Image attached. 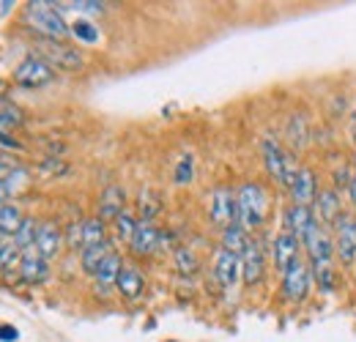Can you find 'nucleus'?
I'll return each instance as SVG.
<instances>
[{"mask_svg": "<svg viewBox=\"0 0 356 342\" xmlns=\"http://www.w3.org/2000/svg\"><path fill=\"white\" fill-rule=\"evenodd\" d=\"M236 206H238V225L252 236L258 227H264L271 211V200H268V192L255 184V181H247L236 189Z\"/></svg>", "mask_w": 356, "mask_h": 342, "instance_id": "nucleus-1", "label": "nucleus"}, {"mask_svg": "<svg viewBox=\"0 0 356 342\" xmlns=\"http://www.w3.org/2000/svg\"><path fill=\"white\" fill-rule=\"evenodd\" d=\"M25 22L42 36L52 42H63L66 36H72V25H66L58 3H47V0H31L25 6Z\"/></svg>", "mask_w": 356, "mask_h": 342, "instance_id": "nucleus-2", "label": "nucleus"}, {"mask_svg": "<svg viewBox=\"0 0 356 342\" xmlns=\"http://www.w3.org/2000/svg\"><path fill=\"white\" fill-rule=\"evenodd\" d=\"M261 151H264V162H266V170L271 175V181H277L282 189H291V184H293V178L299 175V162H296V156L291 154V151H285L277 140H271L266 137L264 140V145H261Z\"/></svg>", "mask_w": 356, "mask_h": 342, "instance_id": "nucleus-3", "label": "nucleus"}, {"mask_svg": "<svg viewBox=\"0 0 356 342\" xmlns=\"http://www.w3.org/2000/svg\"><path fill=\"white\" fill-rule=\"evenodd\" d=\"M310 291H312V271H310V263L302 257V260H296L282 274V299L291 301V304H302V301H307Z\"/></svg>", "mask_w": 356, "mask_h": 342, "instance_id": "nucleus-4", "label": "nucleus"}, {"mask_svg": "<svg viewBox=\"0 0 356 342\" xmlns=\"http://www.w3.org/2000/svg\"><path fill=\"white\" fill-rule=\"evenodd\" d=\"M332 241H334V257L343 266L356 263V216L346 214L340 216L332 227Z\"/></svg>", "mask_w": 356, "mask_h": 342, "instance_id": "nucleus-5", "label": "nucleus"}, {"mask_svg": "<svg viewBox=\"0 0 356 342\" xmlns=\"http://www.w3.org/2000/svg\"><path fill=\"white\" fill-rule=\"evenodd\" d=\"M209 216L214 222V227H230V225H238V206H236V192L230 186H217L211 192V200H209Z\"/></svg>", "mask_w": 356, "mask_h": 342, "instance_id": "nucleus-6", "label": "nucleus"}, {"mask_svg": "<svg viewBox=\"0 0 356 342\" xmlns=\"http://www.w3.org/2000/svg\"><path fill=\"white\" fill-rule=\"evenodd\" d=\"M39 58L49 63L52 69H63V72H80L83 69V55L63 42H52V39H39Z\"/></svg>", "mask_w": 356, "mask_h": 342, "instance_id": "nucleus-7", "label": "nucleus"}, {"mask_svg": "<svg viewBox=\"0 0 356 342\" xmlns=\"http://www.w3.org/2000/svg\"><path fill=\"white\" fill-rule=\"evenodd\" d=\"M271 260H274L277 274L282 277L296 260H302V241H299L293 233L280 230V233L274 236V241H271Z\"/></svg>", "mask_w": 356, "mask_h": 342, "instance_id": "nucleus-8", "label": "nucleus"}, {"mask_svg": "<svg viewBox=\"0 0 356 342\" xmlns=\"http://www.w3.org/2000/svg\"><path fill=\"white\" fill-rule=\"evenodd\" d=\"M302 250L307 252V263H323V260H334V241H332V230L321 227L318 222H312L310 230L302 238Z\"/></svg>", "mask_w": 356, "mask_h": 342, "instance_id": "nucleus-9", "label": "nucleus"}, {"mask_svg": "<svg viewBox=\"0 0 356 342\" xmlns=\"http://www.w3.org/2000/svg\"><path fill=\"white\" fill-rule=\"evenodd\" d=\"M52 77H55V69L44 63L39 55H31V58H25L17 69H14V83L22 88H42L47 83H52Z\"/></svg>", "mask_w": 356, "mask_h": 342, "instance_id": "nucleus-10", "label": "nucleus"}, {"mask_svg": "<svg viewBox=\"0 0 356 342\" xmlns=\"http://www.w3.org/2000/svg\"><path fill=\"white\" fill-rule=\"evenodd\" d=\"M312 214H315V222H318L321 227L332 230V227H334V222L346 214V211H343L340 192H337L334 186H323V189L318 192L315 203H312Z\"/></svg>", "mask_w": 356, "mask_h": 342, "instance_id": "nucleus-11", "label": "nucleus"}, {"mask_svg": "<svg viewBox=\"0 0 356 342\" xmlns=\"http://www.w3.org/2000/svg\"><path fill=\"white\" fill-rule=\"evenodd\" d=\"M264 277H266V250H264L261 238H250V244L241 255V279H244V285L252 288V285L264 282Z\"/></svg>", "mask_w": 356, "mask_h": 342, "instance_id": "nucleus-12", "label": "nucleus"}, {"mask_svg": "<svg viewBox=\"0 0 356 342\" xmlns=\"http://www.w3.org/2000/svg\"><path fill=\"white\" fill-rule=\"evenodd\" d=\"M162 244V233L154 222H145L140 219L137 222V230H134L132 241H129V250H132L134 257H151Z\"/></svg>", "mask_w": 356, "mask_h": 342, "instance_id": "nucleus-13", "label": "nucleus"}, {"mask_svg": "<svg viewBox=\"0 0 356 342\" xmlns=\"http://www.w3.org/2000/svg\"><path fill=\"white\" fill-rule=\"evenodd\" d=\"M121 268H124V260H121V255H118V252H113V255H110L104 263H102V266H99V271L93 274V291H96L102 299H107V296L115 291Z\"/></svg>", "mask_w": 356, "mask_h": 342, "instance_id": "nucleus-14", "label": "nucleus"}, {"mask_svg": "<svg viewBox=\"0 0 356 342\" xmlns=\"http://www.w3.org/2000/svg\"><path fill=\"white\" fill-rule=\"evenodd\" d=\"M291 200L296 203V206H310L315 203V197H318V175H315V170L312 168H299V175L293 178V184H291Z\"/></svg>", "mask_w": 356, "mask_h": 342, "instance_id": "nucleus-15", "label": "nucleus"}, {"mask_svg": "<svg viewBox=\"0 0 356 342\" xmlns=\"http://www.w3.org/2000/svg\"><path fill=\"white\" fill-rule=\"evenodd\" d=\"M66 238H63V230L58 227V222H42L39 225V236H36V250L44 260H55L60 255Z\"/></svg>", "mask_w": 356, "mask_h": 342, "instance_id": "nucleus-16", "label": "nucleus"}, {"mask_svg": "<svg viewBox=\"0 0 356 342\" xmlns=\"http://www.w3.org/2000/svg\"><path fill=\"white\" fill-rule=\"evenodd\" d=\"M214 277L222 288H233L241 279V257H236L233 252L220 247L214 255Z\"/></svg>", "mask_w": 356, "mask_h": 342, "instance_id": "nucleus-17", "label": "nucleus"}, {"mask_svg": "<svg viewBox=\"0 0 356 342\" xmlns=\"http://www.w3.org/2000/svg\"><path fill=\"white\" fill-rule=\"evenodd\" d=\"M19 277H22V282H28V285H39V282H44L47 277H49V260L39 255V250L33 247V250H25L22 252V260H19Z\"/></svg>", "mask_w": 356, "mask_h": 342, "instance_id": "nucleus-18", "label": "nucleus"}, {"mask_svg": "<svg viewBox=\"0 0 356 342\" xmlns=\"http://www.w3.org/2000/svg\"><path fill=\"white\" fill-rule=\"evenodd\" d=\"M124 211H127V192L118 184H110L99 197V219L102 222H115Z\"/></svg>", "mask_w": 356, "mask_h": 342, "instance_id": "nucleus-19", "label": "nucleus"}, {"mask_svg": "<svg viewBox=\"0 0 356 342\" xmlns=\"http://www.w3.org/2000/svg\"><path fill=\"white\" fill-rule=\"evenodd\" d=\"M115 291H118L127 301L140 299L143 291H145V277H143V271H140L137 266H127V263H124V268H121V274H118V285H115Z\"/></svg>", "mask_w": 356, "mask_h": 342, "instance_id": "nucleus-20", "label": "nucleus"}, {"mask_svg": "<svg viewBox=\"0 0 356 342\" xmlns=\"http://www.w3.org/2000/svg\"><path fill=\"white\" fill-rule=\"evenodd\" d=\"M312 222H315V214H312L310 206H296V203H291V206L285 209V227H282V230L293 233V236L302 241L305 233L310 230Z\"/></svg>", "mask_w": 356, "mask_h": 342, "instance_id": "nucleus-21", "label": "nucleus"}, {"mask_svg": "<svg viewBox=\"0 0 356 342\" xmlns=\"http://www.w3.org/2000/svg\"><path fill=\"white\" fill-rule=\"evenodd\" d=\"M312 282L321 288V293H334L337 288V268L334 260H323V263H310Z\"/></svg>", "mask_w": 356, "mask_h": 342, "instance_id": "nucleus-22", "label": "nucleus"}, {"mask_svg": "<svg viewBox=\"0 0 356 342\" xmlns=\"http://www.w3.org/2000/svg\"><path fill=\"white\" fill-rule=\"evenodd\" d=\"M113 252H115V250L110 247V241H104V244H96V247H86V250L80 252V263H83V271L93 277V274L99 271V266H102V263H104L107 257L113 255Z\"/></svg>", "mask_w": 356, "mask_h": 342, "instance_id": "nucleus-23", "label": "nucleus"}, {"mask_svg": "<svg viewBox=\"0 0 356 342\" xmlns=\"http://www.w3.org/2000/svg\"><path fill=\"white\" fill-rule=\"evenodd\" d=\"M250 238H252V236H250L241 225H230V227L222 230V250L233 252L236 257H241L244 250H247V244H250Z\"/></svg>", "mask_w": 356, "mask_h": 342, "instance_id": "nucleus-24", "label": "nucleus"}, {"mask_svg": "<svg viewBox=\"0 0 356 342\" xmlns=\"http://www.w3.org/2000/svg\"><path fill=\"white\" fill-rule=\"evenodd\" d=\"M288 142L293 151H302L310 142V127L305 115H291L288 118Z\"/></svg>", "mask_w": 356, "mask_h": 342, "instance_id": "nucleus-25", "label": "nucleus"}, {"mask_svg": "<svg viewBox=\"0 0 356 342\" xmlns=\"http://www.w3.org/2000/svg\"><path fill=\"white\" fill-rule=\"evenodd\" d=\"M107 241V227L99 216H90L83 222V250L86 247H96V244H104Z\"/></svg>", "mask_w": 356, "mask_h": 342, "instance_id": "nucleus-26", "label": "nucleus"}, {"mask_svg": "<svg viewBox=\"0 0 356 342\" xmlns=\"http://www.w3.org/2000/svg\"><path fill=\"white\" fill-rule=\"evenodd\" d=\"M36 236H39V222L36 219H31V216H25V222L19 225V230L14 233V244L25 252V250H33L36 247Z\"/></svg>", "mask_w": 356, "mask_h": 342, "instance_id": "nucleus-27", "label": "nucleus"}, {"mask_svg": "<svg viewBox=\"0 0 356 342\" xmlns=\"http://www.w3.org/2000/svg\"><path fill=\"white\" fill-rule=\"evenodd\" d=\"M25 222V216H22V211L17 209V206H3L0 209V230L6 233V236H14L17 230H19V225Z\"/></svg>", "mask_w": 356, "mask_h": 342, "instance_id": "nucleus-28", "label": "nucleus"}, {"mask_svg": "<svg viewBox=\"0 0 356 342\" xmlns=\"http://www.w3.org/2000/svg\"><path fill=\"white\" fill-rule=\"evenodd\" d=\"M19 260H22V250L14 244V238H6L0 244V271L19 268Z\"/></svg>", "mask_w": 356, "mask_h": 342, "instance_id": "nucleus-29", "label": "nucleus"}, {"mask_svg": "<svg viewBox=\"0 0 356 342\" xmlns=\"http://www.w3.org/2000/svg\"><path fill=\"white\" fill-rule=\"evenodd\" d=\"M159 197L154 195V189H143L140 192V219L145 222H154V216L159 214Z\"/></svg>", "mask_w": 356, "mask_h": 342, "instance_id": "nucleus-30", "label": "nucleus"}, {"mask_svg": "<svg viewBox=\"0 0 356 342\" xmlns=\"http://www.w3.org/2000/svg\"><path fill=\"white\" fill-rule=\"evenodd\" d=\"M137 216L132 214V211H124V214L115 219V236L121 238V241H132V236H134V230H137Z\"/></svg>", "mask_w": 356, "mask_h": 342, "instance_id": "nucleus-31", "label": "nucleus"}, {"mask_svg": "<svg viewBox=\"0 0 356 342\" xmlns=\"http://www.w3.org/2000/svg\"><path fill=\"white\" fill-rule=\"evenodd\" d=\"M192 178H195V159L186 154V156L178 159L176 172H173V181H176L178 186H186V184H192Z\"/></svg>", "mask_w": 356, "mask_h": 342, "instance_id": "nucleus-32", "label": "nucleus"}, {"mask_svg": "<svg viewBox=\"0 0 356 342\" xmlns=\"http://www.w3.org/2000/svg\"><path fill=\"white\" fill-rule=\"evenodd\" d=\"M72 36L80 39V42H86V44L99 42V31H96V25H90V22H86V19H77V22L72 25Z\"/></svg>", "mask_w": 356, "mask_h": 342, "instance_id": "nucleus-33", "label": "nucleus"}, {"mask_svg": "<svg viewBox=\"0 0 356 342\" xmlns=\"http://www.w3.org/2000/svg\"><path fill=\"white\" fill-rule=\"evenodd\" d=\"M28 170L25 168H14L11 170V175L6 178V186H8V195H17V192H22L25 186H28Z\"/></svg>", "mask_w": 356, "mask_h": 342, "instance_id": "nucleus-34", "label": "nucleus"}, {"mask_svg": "<svg viewBox=\"0 0 356 342\" xmlns=\"http://www.w3.org/2000/svg\"><path fill=\"white\" fill-rule=\"evenodd\" d=\"M58 8H72V11H83V14H102V11H104V3L74 0V3H58Z\"/></svg>", "mask_w": 356, "mask_h": 342, "instance_id": "nucleus-35", "label": "nucleus"}, {"mask_svg": "<svg viewBox=\"0 0 356 342\" xmlns=\"http://www.w3.org/2000/svg\"><path fill=\"white\" fill-rule=\"evenodd\" d=\"M176 263H178V268H181L184 274L197 271V257L192 255V250H186V247H178V250H176Z\"/></svg>", "mask_w": 356, "mask_h": 342, "instance_id": "nucleus-36", "label": "nucleus"}, {"mask_svg": "<svg viewBox=\"0 0 356 342\" xmlns=\"http://www.w3.org/2000/svg\"><path fill=\"white\" fill-rule=\"evenodd\" d=\"M66 247L83 252V222H72L66 227Z\"/></svg>", "mask_w": 356, "mask_h": 342, "instance_id": "nucleus-37", "label": "nucleus"}, {"mask_svg": "<svg viewBox=\"0 0 356 342\" xmlns=\"http://www.w3.org/2000/svg\"><path fill=\"white\" fill-rule=\"evenodd\" d=\"M19 340V332L8 323H0V342H17Z\"/></svg>", "mask_w": 356, "mask_h": 342, "instance_id": "nucleus-38", "label": "nucleus"}, {"mask_svg": "<svg viewBox=\"0 0 356 342\" xmlns=\"http://www.w3.org/2000/svg\"><path fill=\"white\" fill-rule=\"evenodd\" d=\"M8 197H11L8 195V186H6V181H0V209L8 206Z\"/></svg>", "mask_w": 356, "mask_h": 342, "instance_id": "nucleus-39", "label": "nucleus"}, {"mask_svg": "<svg viewBox=\"0 0 356 342\" xmlns=\"http://www.w3.org/2000/svg\"><path fill=\"white\" fill-rule=\"evenodd\" d=\"M348 195H351V203H354V209H356V175H354V181H351V186H348Z\"/></svg>", "mask_w": 356, "mask_h": 342, "instance_id": "nucleus-40", "label": "nucleus"}, {"mask_svg": "<svg viewBox=\"0 0 356 342\" xmlns=\"http://www.w3.org/2000/svg\"><path fill=\"white\" fill-rule=\"evenodd\" d=\"M348 131H351V140L356 142V115L351 118V127H348Z\"/></svg>", "mask_w": 356, "mask_h": 342, "instance_id": "nucleus-41", "label": "nucleus"}, {"mask_svg": "<svg viewBox=\"0 0 356 342\" xmlns=\"http://www.w3.org/2000/svg\"><path fill=\"white\" fill-rule=\"evenodd\" d=\"M3 241H6V233H3V230H0V244H3Z\"/></svg>", "mask_w": 356, "mask_h": 342, "instance_id": "nucleus-42", "label": "nucleus"}, {"mask_svg": "<svg viewBox=\"0 0 356 342\" xmlns=\"http://www.w3.org/2000/svg\"><path fill=\"white\" fill-rule=\"evenodd\" d=\"M354 170H356V151H354Z\"/></svg>", "mask_w": 356, "mask_h": 342, "instance_id": "nucleus-43", "label": "nucleus"}, {"mask_svg": "<svg viewBox=\"0 0 356 342\" xmlns=\"http://www.w3.org/2000/svg\"><path fill=\"white\" fill-rule=\"evenodd\" d=\"M168 342H176V340H168Z\"/></svg>", "mask_w": 356, "mask_h": 342, "instance_id": "nucleus-44", "label": "nucleus"}]
</instances>
